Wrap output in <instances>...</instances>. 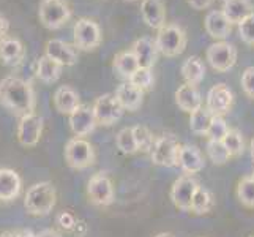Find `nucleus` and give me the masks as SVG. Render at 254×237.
Instances as JSON below:
<instances>
[{"label": "nucleus", "instance_id": "obj_30", "mask_svg": "<svg viewBox=\"0 0 254 237\" xmlns=\"http://www.w3.org/2000/svg\"><path fill=\"white\" fill-rule=\"evenodd\" d=\"M215 207V198L207 188L199 187L194 199H192V206H191V212H194L197 215H204L208 214L210 210Z\"/></svg>", "mask_w": 254, "mask_h": 237}, {"label": "nucleus", "instance_id": "obj_38", "mask_svg": "<svg viewBox=\"0 0 254 237\" xmlns=\"http://www.w3.org/2000/svg\"><path fill=\"white\" fill-rule=\"evenodd\" d=\"M239 33L243 43L254 46V14L239 24Z\"/></svg>", "mask_w": 254, "mask_h": 237}, {"label": "nucleus", "instance_id": "obj_24", "mask_svg": "<svg viewBox=\"0 0 254 237\" xmlns=\"http://www.w3.org/2000/svg\"><path fill=\"white\" fill-rule=\"evenodd\" d=\"M221 11L229 19L231 24L239 25L242 21L254 14V6L251 0H226L223 3Z\"/></svg>", "mask_w": 254, "mask_h": 237}, {"label": "nucleus", "instance_id": "obj_35", "mask_svg": "<svg viewBox=\"0 0 254 237\" xmlns=\"http://www.w3.org/2000/svg\"><path fill=\"white\" fill-rule=\"evenodd\" d=\"M223 144L226 146V149L229 151L231 157H240L245 151V141L243 136L239 130H229V133L226 135V138L223 139Z\"/></svg>", "mask_w": 254, "mask_h": 237}, {"label": "nucleus", "instance_id": "obj_7", "mask_svg": "<svg viewBox=\"0 0 254 237\" xmlns=\"http://www.w3.org/2000/svg\"><path fill=\"white\" fill-rule=\"evenodd\" d=\"M74 48L81 51H93L101 45V29L92 19L81 17L77 19L73 29Z\"/></svg>", "mask_w": 254, "mask_h": 237}, {"label": "nucleus", "instance_id": "obj_15", "mask_svg": "<svg viewBox=\"0 0 254 237\" xmlns=\"http://www.w3.org/2000/svg\"><path fill=\"white\" fill-rule=\"evenodd\" d=\"M96 125H98V122L95 119L93 108L84 106V104H81L69 116V127H71V131L76 135V138H84L90 135Z\"/></svg>", "mask_w": 254, "mask_h": 237}, {"label": "nucleus", "instance_id": "obj_47", "mask_svg": "<svg viewBox=\"0 0 254 237\" xmlns=\"http://www.w3.org/2000/svg\"><path fill=\"white\" fill-rule=\"evenodd\" d=\"M155 237H172V236L168 234V233H160V234H156Z\"/></svg>", "mask_w": 254, "mask_h": 237}, {"label": "nucleus", "instance_id": "obj_46", "mask_svg": "<svg viewBox=\"0 0 254 237\" xmlns=\"http://www.w3.org/2000/svg\"><path fill=\"white\" fill-rule=\"evenodd\" d=\"M250 149H251V157H253V160H254V138H253V141H251Z\"/></svg>", "mask_w": 254, "mask_h": 237}, {"label": "nucleus", "instance_id": "obj_12", "mask_svg": "<svg viewBox=\"0 0 254 237\" xmlns=\"http://www.w3.org/2000/svg\"><path fill=\"white\" fill-rule=\"evenodd\" d=\"M199 187V182L192 175L185 174L179 177L171 188V199L174 206L180 210H191L192 199H194V195Z\"/></svg>", "mask_w": 254, "mask_h": 237}, {"label": "nucleus", "instance_id": "obj_11", "mask_svg": "<svg viewBox=\"0 0 254 237\" xmlns=\"http://www.w3.org/2000/svg\"><path fill=\"white\" fill-rule=\"evenodd\" d=\"M87 195L95 206L106 207L114 203L116 193H114L112 182L104 172L93 174L89 183H87Z\"/></svg>", "mask_w": 254, "mask_h": 237}, {"label": "nucleus", "instance_id": "obj_27", "mask_svg": "<svg viewBox=\"0 0 254 237\" xmlns=\"http://www.w3.org/2000/svg\"><path fill=\"white\" fill-rule=\"evenodd\" d=\"M180 73H182V78L185 79V84L197 87L204 81V76H205V65L202 62V59L197 56L188 57L185 62L182 64Z\"/></svg>", "mask_w": 254, "mask_h": 237}, {"label": "nucleus", "instance_id": "obj_33", "mask_svg": "<svg viewBox=\"0 0 254 237\" xmlns=\"http://www.w3.org/2000/svg\"><path fill=\"white\" fill-rule=\"evenodd\" d=\"M133 133L136 138V144H137V151L141 152H152V149L156 143V139L153 133L147 127L144 125H136L133 127Z\"/></svg>", "mask_w": 254, "mask_h": 237}, {"label": "nucleus", "instance_id": "obj_51", "mask_svg": "<svg viewBox=\"0 0 254 237\" xmlns=\"http://www.w3.org/2000/svg\"><path fill=\"white\" fill-rule=\"evenodd\" d=\"M251 237H254V236H251Z\"/></svg>", "mask_w": 254, "mask_h": 237}, {"label": "nucleus", "instance_id": "obj_17", "mask_svg": "<svg viewBox=\"0 0 254 237\" xmlns=\"http://www.w3.org/2000/svg\"><path fill=\"white\" fill-rule=\"evenodd\" d=\"M25 57V48L21 40L6 37L0 40V64L6 67H17Z\"/></svg>", "mask_w": 254, "mask_h": 237}, {"label": "nucleus", "instance_id": "obj_29", "mask_svg": "<svg viewBox=\"0 0 254 237\" xmlns=\"http://www.w3.org/2000/svg\"><path fill=\"white\" fill-rule=\"evenodd\" d=\"M190 128L192 133L196 135H200V136H207V131L210 128V124H212L213 120V114L210 112L207 108H200L197 109L196 112L190 114Z\"/></svg>", "mask_w": 254, "mask_h": 237}, {"label": "nucleus", "instance_id": "obj_19", "mask_svg": "<svg viewBox=\"0 0 254 237\" xmlns=\"http://www.w3.org/2000/svg\"><path fill=\"white\" fill-rule=\"evenodd\" d=\"M22 180L13 169L0 168V201H13L21 195Z\"/></svg>", "mask_w": 254, "mask_h": 237}, {"label": "nucleus", "instance_id": "obj_41", "mask_svg": "<svg viewBox=\"0 0 254 237\" xmlns=\"http://www.w3.org/2000/svg\"><path fill=\"white\" fill-rule=\"evenodd\" d=\"M187 2L192 10L202 11V10H207V8L212 6L215 0H187Z\"/></svg>", "mask_w": 254, "mask_h": 237}, {"label": "nucleus", "instance_id": "obj_3", "mask_svg": "<svg viewBox=\"0 0 254 237\" xmlns=\"http://www.w3.org/2000/svg\"><path fill=\"white\" fill-rule=\"evenodd\" d=\"M95 149L84 138H71L65 146V161L71 169L82 171L95 164Z\"/></svg>", "mask_w": 254, "mask_h": 237}, {"label": "nucleus", "instance_id": "obj_21", "mask_svg": "<svg viewBox=\"0 0 254 237\" xmlns=\"http://www.w3.org/2000/svg\"><path fill=\"white\" fill-rule=\"evenodd\" d=\"M54 106L60 114H66V116H71V114L81 106V100L77 92L69 85H60L54 93Z\"/></svg>", "mask_w": 254, "mask_h": 237}, {"label": "nucleus", "instance_id": "obj_50", "mask_svg": "<svg viewBox=\"0 0 254 237\" xmlns=\"http://www.w3.org/2000/svg\"><path fill=\"white\" fill-rule=\"evenodd\" d=\"M223 2H226V0H223Z\"/></svg>", "mask_w": 254, "mask_h": 237}, {"label": "nucleus", "instance_id": "obj_25", "mask_svg": "<svg viewBox=\"0 0 254 237\" xmlns=\"http://www.w3.org/2000/svg\"><path fill=\"white\" fill-rule=\"evenodd\" d=\"M139 68H141V67H139L137 59H136L134 52L131 49L129 51H120L112 59V70L120 78L128 79V81Z\"/></svg>", "mask_w": 254, "mask_h": 237}, {"label": "nucleus", "instance_id": "obj_44", "mask_svg": "<svg viewBox=\"0 0 254 237\" xmlns=\"http://www.w3.org/2000/svg\"><path fill=\"white\" fill-rule=\"evenodd\" d=\"M0 237H21L19 233H14V231H5L0 234Z\"/></svg>", "mask_w": 254, "mask_h": 237}, {"label": "nucleus", "instance_id": "obj_13", "mask_svg": "<svg viewBox=\"0 0 254 237\" xmlns=\"http://www.w3.org/2000/svg\"><path fill=\"white\" fill-rule=\"evenodd\" d=\"M234 103V93L226 84H216L207 93L205 108L213 116H224L231 111Z\"/></svg>", "mask_w": 254, "mask_h": 237}, {"label": "nucleus", "instance_id": "obj_5", "mask_svg": "<svg viewBox=\"0 0 254 237\" xmlns=\"http://www.w3.org/2000/svg\"><path fill=\"white\" fill-rule=\"evenodd\" d=\"M38 17L43 27L48 30H57L69 21L71 8L65 0H41Z\"/></svg>", "mask_w": 254, "mask_h": 237}, {"label": "nucleus", "instance_id": "obj_16", "mask_svg": "<svg viewBox=\"0 0 254 237\" xmlns=\"http://www.w3.org/2000/svg\"><path fill=\"white\" fill-rule=\"evenodd\" d=\"M177 166L188 175L197 174V172H200L205 168L204 155L200 154V151L196 146L185 144V146H182V149H180Z\"/></svg>", "mask_w": 254, "mask_h": 237}, {"label": "nucleus", "instance_id": "obj_4", "mask_svg": "<svg viewBox=\"0 0 254 237\" xmlns=\"http://www.w3.org/2000/svg\"><path fill=\"white\" fill-rule=\"evenodd\" d=\"M156 48L166 57H175L182 54L187 46V33L177 24H166L156 35Z\"/></svg>", "mask_w": 254, "mask_h": 237}, {"label": "nucleus", "instance_id": "obj_14", "mask_svg": "<svg viewBox=\"0 0 254 237\" xmlns=\"http://www.w3.org/2000/svg\"><path fill=\"white\" fill-rule=\"evenodd\" d=\"M45 56L56 60L62 67H73L77 64V51L74 49V46L59 38L48 40L45 46Z\"/></svg>", "mask_w": 254, "mask_h": 237}, {"label": "nucleus", "instance_id": "obj_48", "mask_svg": "<svg viewBox=\"0 0 254 237\" xmlns=\"http://www.w3.org/2000/svg\"><path fill=\"white\" fill-rule=\"evenodd\" d=\"M127 2H136V0H127Z\"/></svg>", "mask_w": 254, "mask_h": 237}, {"label": "nucleus", "instance_id": "obj_40", "mask_svg": "<svg viewBox=\"0 0 254 237\" xmlns=\"http://www.w3.org/2000/svg\"><path fill=\"white\" fill-rule=\"evenodd\" d=\"M57 225L60 228H64V230H66V231H71L73 228L76 226V218L69 212H60L57 215Z\"/></svg>", "mask_w": 254, "mask_h": 237}, {"label": "nucleus", "instance_id": "obj_20", "mask_svg": "<svg viewBox=\"0 0 254 237\" xmlns=\"http://www.w3.org/2000/svg\"><path fill=\"white\" fill-rule=\"evenodd\" d=\"M141 11L148 27L160 30L166 25V5L163 0H142Z\"/></svg>", "mask_w": 254, "mask_h": 237}, {"label": "nucleus", "instance_id": "obj_2", "mask_svg": "<svg viewBox=\"0 0 254 237\" xmlns=\"http://www.w3.org/2000/svg\"><path fill=\"white\" fill-rule=\"evenodd\" d=\"M56 188L51 182H40L32 185L24 198V206L25 210L30 215H48L52 212V209L56 206Z\"/></svg>", "mask_w": 254, "mask_h": 237}, {"label": "nucleus", "instance_id": "obj_18", "mask_svg": "<svg viewBox=\"0 0 254 237\" xmlns=\"http://www.w3.org/2000/svg\"><path fill=\"white\" fill-rule=\"evenodd\" d=\"M175 103L183 112L192 114L202 108V96L196 85L183 84L175 90Z\"/></svg>", "mask_w": 254, "mask_h": 237}, {"label": "nucleus", "instance_id": "obj_10", "mask_svg": "<svg viewBox=\"0 0 254 237\" xmlns=\"http://www.w3.org/2000/svg\"><path fill=\"white\" fill-rule=\"evenodd\" d=\"M207 60L216 72H229L237 62V49L226 41H216L207 49Z\"/></svg>", "mask_w": 254, "mask_h": 237}, {"label": "nucleus", "instance_id": "obj_36", "mask_svg": "<svg viewBox=\"0 0 254 237\" xmlns=\"http://www.w3.org/2000/svg\"><path fill=\"white\" fill-rule=\"evenodd\" d=\"M129 82L133 85H136L137 89H141L142 92L150 90L155 84V76L152 73V68H142L141 67L133 76H131Z\"/></svg>", "mask_w": 254, "mask_h": 237}, {"label": "nucleus", "instance_id": "obj_28", "mask_svg": "<svg viewBox=\"0 0 254 237\" xmlns=\"http://www.w3.org/2000/svg\"><path fill=\"white\" fill-rule=\"evenodd\" d=\"M62 65L57 64L56 60L49 59L48 56H41L37 62V76L41 82L45 84H54L59 81L60 75H62Z\"/></svg>", "mask_w": 254, "mask_h": 237}, {"label": "nucleus", "instance_id": "obj_43", "mask_svg": "<svg viewBox=\"0 0 254 237\" xmlns=\"http://www.w3.org/2000/svg\"><path fill=\"white\" fill-rule=\"evenodd\" d=\"M37 236H38V237H62L56 230H45V231H41V233L37 234Z\"/></svg>", "mask_w": 254, "mask_h": 237}, {"label": "nucleus", "instance_id": "obj_45", "mask_svg": "<svg viewBox=\"0 0 254 237\" xmlns=\"http://www.w3.org/2000/svg\"><path fill=\"white\" fill-rule=\"evenodd\" d=\"M19 236H21V237H38L37 234H33L32 231H21Z\"/></svg>", "mask_w": 254, "mask_h": 237}, {"label": "nucleus", "instance_id": "obj_22", "mask_svg": "<svg viewBox=\"0 0 254 237\" xmlns=\"http://www.w3.org/2000/svg\"><path fill=\"white\" fill-rule=\"evenodd\" d=\"M114 95L117 96L119 103L122 104V108L125 111H137L142 106L144 92L141 89H137V87L133 85L129 81L120 84Z\"/></svg>", "mask_w": 254, "mask_h": 237}, {"label": "nucleus", "instance_id": "obj_9", "mask_svg": "<svg viewBox=\"0 0 254 237\" xmlns=\"http://www.w3.org/2000/svg\"><path fill=\"white\" fill-rule=\"evenodd\" d=\"M92 108H93L96 122L104 127H111L116 124L125 111L122 108V104L119 103L117 96L112 93H104L100 98H96Z\"/></svg>", "mask_w": 254, "mask_h": 237}, {"label": "nucleus", "instance_id": "obj_1", "mask_svg": "<svg viewBox=\"0 0 254 237\" xmlns=\"http://www.w3.org/2000/svg\"><path fill=\"white\" fill-rule=\"evenodd\" d=\"M0 103L21 119L35 112L37 98L29 81L17 76H6L0 81Z\"/></svg>", "mask_w": 254, "mask_h": 237}, {"label": "nucleus", "instance_id": "obj_49", "mask_svg": "<svg viewBox=\"0 0 254 237\" xmlns=\"http://www.w3.org/2000/svg\"><path fill=\"white\" fill-rule=\"evenodd\" d=\"M253 177H254V172H253Z\"/></svg>", "mask_w": 254, "mask_h": 237}, {"label": "nucleus", "instance_id": "obj_23", "mask_svg": "<svg viewBox=\"0 0 254 237\" xmlns=\"http://www.w3.org/2000/svg\"><path fill=\"white\" fill-rule=\"evenodd\" d=\"M131 51L134 52V56L139 62V67H142V68H152L156 62V57H158L156 43L148 37H142V38L136 40L133 43Z\"/></svg>", "mask_w": 254, "mask_h": 237}, {"label": "nucleus", "instance_id": "obj_42", "mask_svg": "<svg viewBox=\"0 0 254 237\" xmlns=\"http://www.w3.org/2000/svg\"><path fill=\"white\" fill-rule=\"evenodd\" d=\"M8 32H10V21L3 14H0V40L6 38Z\"/></svg>", "mask_w": 254, "mask_h": 237}, {"label": "nucleus", "instance_id": "obj_34", "mask_svg": "<svg viewBox=\"0 0 254 237\" xmlns=\"http://www.w3.org/2000/svg\"><path fill=\"white\" fill-rule=\"evenodd\" d=\"M207 155L218 166L226 164L231 158V154L223 144V141H212V139H208L207 143Z\"/></svg>", "mask_w": 254, "mask_h": 237}, {"label": "nucleus", "instance_id": "obj_26", "mask_svg": "<svg viewBox=\"0 0 254 237\" xmlns=\"http://www.w3.org/2000/svg\"><path fill=\"white\" fill-rule=\"evenodd\" d=\"M204 25H205L207 33L215 40H224L232 29V24L224 16L223 11H210L205 16Z\"/></svg>", "mask_w": 254, "mask_h": 237}, {"label": "nucleus", "instance_id": "obj_39", "mask_svg": "<svg viewBox=\"0 0 254 237\" xmlns=\"http://www.w3.org/2000/svg\"><path fill=\"white\" fill-rule=\"evenodd\" d=\"M242 89L248 98L254 100V67H248L242 73Z\"/></svg>", "mask_w": 254, "mask_h": 237}, {"label": "nucleus", "instance_id": "obj_8", "mask_svg": "<svg viewBox=\"0 0 254 237\" xmlns=\"http://www.w3.org/2000/svg\"><path fill=\"white\" fill-rule=\"evenodd\" d=\"M43 127H45V120L37 112L27 114L19 119L16 130V138L21 146L24 147H35L41 139Z\"/></svg>", "mask_w": 254, "mask_h": 237}, {"label": "nucleus", "instance_id": "obj_32", "mask_svg": "<svg viewBox=\"0 0 254 237\" xmlns=\"http://www.w3.org/2000/svg\"><path fill=\"white\" fill-rule=\"evenodd\" d=\"M237 198L245 207H254V177H242L237 185Z\"/></svg>", "mask_w": 254, "mask_h": 237}, {"label": "nucleus", "instance_id": "obj_37", "mask_svg": "<svg viewBox=\"0 0 254 237\" xmlns=\"http://www.w3.org/2000/svg\"><path fill=\"white\" fill-rule=\"evenodd\" d=\"M229 127H227L226 120L223 116H215L212 124H210V128L207 131V138L212 139V141H223L226 138V135L229 133Z\"/></svg>", "mask_w": 254, "mask_h": 237}, {"label": "nucleus", "instance_id": "obj_6", "mask_svg": "<svg viewBox=\"0 0 254 237\" xmlns=\"http://www.w3.org/2000/svg\"><path fill=\"white\" fill-rule=\"evenodd\" d=\"M182 144L177 141L174 135L164 133L163 136L156 138V143L152 149V163L164 168H172L179 163Z\"/></svg>", "mask_w": 254, "mask_h": 237}, {"label": "nucleus", "instance_id": "obj_31", "mask_svg": "<svg viewBox=\"0 0 254 237\" xmlns=\"http://www.w3.org/2000/svg\"><path fill=\"white\" fill-rule=\"evenodd\" d=\"M116 144H117V149L120 152L124 154H136L139 152L137 151V144H136V138H134V133H133V128H122L117 136H116Z\"/></svg>", "mask_w": 254, "mask_h": 237}]
</instances>
